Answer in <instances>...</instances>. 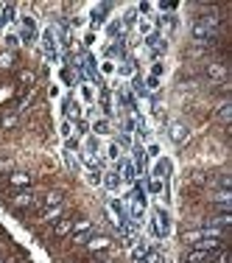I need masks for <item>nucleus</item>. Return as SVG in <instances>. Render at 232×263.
<instances>
[{"label": "nucleus", "instance_id": "nucleus-24", "mask_svg": "<svg viewBox=\"0 0 232 263\" xmlns=\"http://www.w3.org/2000/svg\"><path fill=\"white\" fill-rule=\"evenodd\" d=\"M92 132H95V135H109V121H106V118L92 121Z\"/></svg>", "mask_w": 232, "mask_h": 263}, {"label": "nucleus", "instance_id": "nucleus-14", "mask_svg": "<svg viewBox=\"0 0 232 263\" xmlns=\"http://www.w3.org/2000/svg\"><path fill=\"white\" fill-rule=\"evenodd\" d=\"M36 205L42 207V210H45V207H53V205H62V193H59V191H50V193H45L42 199H36Z\"/></svg>", "mask_w": 232, "mask_h": 263}, {"label": "nucleus", "instance_id": "nucleus-6", "mask_svg": "<svg viewBox=\"0 0 232 263\" xmlns=\"http://www.w3.org/2000/svg\"><path fill=\"white\" fill-rule=\"evenodd\" d=\"M59 219H64V202L62 205H53V207H45L42 213H39V221H45V224H56Z\"/></svg>", "mask_w": 232, "mask_h": 263}, {"label": "nucleus", "instance_id": "nucleus-21", "mask_svg": "<svg viewBox=\"0 0 232 263\" xmlns=\"http://www.w3.org/2000/svg\"><path fill=\"white\" fill-rule=\"evenodd\" d=\"M218 121H221V123H230L232 121V104H230V101H224V104L218 107Z\"/></svg>", "mask_w": 232, "mask_h": 263}, {"label": "nucleus", "instance_id": "nucleus-4", "mask_svg": "<svg viewBox=\"0 0 232 263\" xmlns=\"http://www.w3.org/2000/svg\"><path fill=\"white\" fill-rule=\"evenodd\" d=\"M193 249H199V252H207V255H213V252H221V249H224V241H221V238H202V241L193 244Z\"/></svg>", "mask_w": 232, "mask_h": 263}, {"label": "nucleus", "instance_id": "nucleus-7", "mask_svg": "<svg viewBox=\"0 0 232 263\" xmlns=\"http://www.w3.org/2000/svg\"><path fill=\"white\" fill-rule=\"evenodd\" d=\"M118 174H120V182H126V185H134V182H137V168H134V163H120Z\"/></svg>", "mask_w": 232, "mask_h": 263}, {"label": "nucleus", "instance_id": "nucleus-46", "mask_svg": "<svg viewBox=\"0 0 232 263\" xmlns=\"http://www.w3.org/2000/svg\"><path fill=\"white\" fill-rule=\"evenodd\" d=\"M3 22H6V20H3V14H0V28H3Z\"/></svg>", "mask_w": 232, "mask_h": 263}, {"label": "nucleus", "instance_id": "nucleus-23", "mask_svg": "<svg viewBox=\"0 0 232 263\" xmlns=\"http://www.w3.org/2000/svg\"><path fill=\"white\" fill-rule=\"evenodd\" d=\"M14 67V53L11 50H3L0 53V70H11Z\"/></svg>", "mask_w": 232, "mask_h": 263}, {"label": "nucleus", "instance_id": "nucleus-11", "mask_svg": "<svg viewBox=\"0 0 232 263\" xmlns=\"http://www.w3.org/2000/svg\"><path fill=\"white\" fill-rule=\"evenodd\" d=\"M213 202H216L224 213H230V207H232V191H218L216 196H213Z\"/></svg>", "mask_w": 232, "mask_h": 263}, {"label": "nucleus", "instance_id": "nucleus-9", "mask_svg": "<svg viewBox=\"0 0 232 263\" xmlns=\"http://www.w3.org/2000/svg\"><path fill=\"white\" fill-rule=\"evenodd\" d=\"M70 233H73V219H67V216L53 224V235L56 238H64V235H70Z\"/></svg>", "mask_w": 232, "mask_h": 263}, {"label": "nucleus", "instance_id": "nucleus-26", "mask_svg": "<svg viewBox=\"0 0 232 263\" xmlns=\"http://www.w3.org/2000/svg\"><path fill=\"white\" fill-rule=\"evenodd\" d=\"M137 31H140L143 36H148V34H154V25H151V20H148V17H143V20L137 22Z\"/></svg>", "mask_w": 232, "mask_h": 263}, {"label": "nucleus", "instance_id": "nucleus-8", "mask_svg": "<svg viewBox=\"0 0 232 263\" xmlns=\"http://www.w3.org/2000/svg\"><path fill=\"white\" fill-rule=\"evenodd\" d=\"M8 185H14V188H28V185H31V174H28V171H14V174L8 177Z\"/></svg>", "mask_w": 232, "mask_h": 263}, {"label": "nucleus", "instance_id": "nucleus-40", "mask_svg": "<svg viewBox=\"0 0 232 263\" xmlns=\"http://www.w3.org/2000/svg\"><path fill=\"white\" fill-rule=\"evenodd\" d=\"M101 73H104V76H112L115 73V62H104L101 64Z\"/></svg>", "mask_w": 232, "mask_h": 263}, {"label": "nucleus", "instance_id": "nucleus-38", "mask_svg": "<svg viewBox=\"0 0 232 263\" xmlns=\"http://www.w3.org/2000/svg\"><path fill=\"white\" fill-rule=\"evenodd\" d=\"M148 191H151V193H160L162 191V179H151V182H148Z\"/></svg>", "mask_w": 232, "mask_h": 263}, {"label": "nucleus", "instance_id": "nucleus-22", "mask_svg": "<svg viewBox=\"0 0 232 263\" xmlns=\"http://www.w3.org/2000/svg\"><path fill=\"white\" fill-rule=\"evenodd\" d=\"M134 168L140 171V174H146V151H143L140 146L134 149Z\"/></svg>", "mask_w": 232, "mask_h": 263}, {"label": "nucleus", "instance_id": "nucleus-31", "mask_svg": "<svg viewBox=\"0 0 232 263\" xmlns=\"http://www.w3.org/2000/svg\"><path fill=\"white\" fill-rule=\"evenodd\" d=\"M202 238H204L202 230H190V233H185V241L188 244H196V241H202Z\"/></svg>", "mask_w": 232, "mask_h": 263}, {"label": "nucleus", "instance_id": "nucleus-34", "mask_svg": "<svg viewBox=\"0 0 232 263\" xmlns=\"http://www.w3.org/2000/svg\"><path fill=\"white\" fill-rule=\"evenodd\" d=\"M20 20H22V28H25V31H36L34 17H28V14H25V17H20Z\"/></svg>", "mask_w": 232, "mask_h": 263}, {"label": "nucleus", "instance_id": "nucleus-18", "mask_svg": "<svg viewBox=\"0 0 232 263\" xmlns=\"http://www.w3.org/2000/svg\"><path fill=\"white\" fill-rule=\"evenodd\" d=\"M76 233H92V221L90 219H73V235Z\"/></svg>", "mask_w": 232, "mask_h": 263}, {"label": "nucleus", "instance_id": "nucleus-30", "mask_svg": "<svg viewBox=\"0 0 232 263\" xmlns=\"http://www.w3.org/2000/svg\"><path fill=\"white\" fill-rule=\"evenodd\" d=\"M118 76H123V78L134 76V67H132V62H120V67H118Z\"/></svg>", "mask_w": 232, "mask_h": 263}, {"label": "nucleus", "instance_id": "nucleus-17", "mask_svg": "<svg viewBox=\"0 0 232 263\" xmlns=\"http://www.w3.org/2000/svg\"><path fill=\"white\" fill-rule=\"evenodd\" d=\"M204 224H210V227H221V230H227V227L232 224V216H230V213H221V216H216V219L204 221Z\"/></svg>", "mask_w": 232, "mask_h": 263}, {"label": "nucleus", "instance_id": "nucleus-32", "mask_svg": "<svg viewBox=\"0 0 232 263\" xmlns=\"http://www.w3.org/2000/svg\"><path fill=\"white\" fill-rule=\"evenodd\" d=\"M73 129H76V123H73V121H64L62 123V137H64V140H70V137H73Z\"/></svg>", "mask_w": 232, "mask_h": 263}, {"label": "nucleus", "instance_id": "nucleus-13", "mask_svg": "<svg viewBox=\"0 0 232 263\" xmlns=\"http://www.w3.org/2000/svg\"><path fill=\"white\" fill-rule=\"evenodd\" d=\"M101 185H106L109 191H118V188H120V174H118V168L106 171V174H104V179H101Z\"/></svg>", "mask_w": 232, "mask_h": 263}, {"label": "nucleus", "instance_id": "nucleus-41", "mask_svg": "<svg viewBox=\"0 0 232 263\" xmlns=\"http://www.w3.org/2000/svg\"><path fill=\"white\" fill-rule=\"evenodd\" d=\"M162 73H165V67H162V62H154V67H151V76H154V78H160Z\"/></svg>", "mask_w": 232, "mask_h": 263}, {"label": "nucleus", "instance_id": "nucleus-42", "mask_svg": "<svg viewBox=\"0 0 232 263\" xmlns=\"http://www.w3.org/2000/svg\"><path fill=\"white\" fill-rule=\"evenodd\" d=\"M118 146H132V135H129V132H123V135H120V140H118Z\"/></svg>", "mask_w": 232, "mask_h": 263}, {"label": "nucleus", "instance_id": "nucleus-28", "mask_svg": "<svg viewBox=\"0 0 232 263\" xmlns=\"http://www.w3.org/2000/svg\"><path fill=\"white\" fill-rule=\"evenodd\" d=\"M101 179H104V174L101 171H87V185H101Z\"/></svg>", "mask_w": 232, "mask_h": 263}, {"label": "nucleus", "instance_id": "nucleus-45", "mask_svg": "<svg viewBox=\"0 0 232 263\" xmlns=\"http://www.w3.org/2000/svg\"><path fill=\"white\" fill-rule=\"evenodd\" d=\"M148 157H160V146H154V143H151V146H148Z\"/></svg>", "mask_w": 232, "mask_h": 263}, {"label": "nucleus", "instance_id": "nucleus-33", "mask_svg": "<svg viewBox=\"0 0 232 263\" xmlns=\"http://www.w3.org/2000/svg\"><path fill=\"white\" fill-rule=\"evenodd\" d=\"M64 165H67L70 171H78V160L70 154V151H64Z\"/></svg>", "mask_w": 232, "mask_h": 263}, {"label": "nucleus", "instance_id": "nucleus-19", "mask_svg": "<svg viewBox=\"0 0 232 263\" xmlns=\"http://www.w3.org/2000/svg\"><path fill=\"white\" fill-rule=\"evenodd\" d=\"M210 261V255L207 252H199V249H190L188 258H185V263H207Z\"/></svg>", "mask_w": 232, "mask_h": 263}, {"label": "nucleus", "instance_id": "nucleus-16", "mask_svg": "<svg viewBox=\"0 0 232 263\" xmlns=\"http://www.w3.org/2000/svg\"><path fill=\"white\" fill-rule=\"evenodd\" d=\"M207 76H210V78H216V81H224V78H227V67H224V64H207Z\"/></svg>", "mask_w": 232, "mask_h": 263}, {"label": "nucleus", "instance_id": "nucleus-2", "mask_svg": "<svg viewBox=\"0 0 232 263\" xmlns=\"http://www.w3.org/2000/svg\"><path fill=\"white\" fill-rule=\"evenodd\" d=\"M11 207L14 210H28V207H36V196L31 191H20L11 196Z\"/></svg>", "mask_w": 232, "mask_h": 263}, {"label": "nucleus", "instance_id": "nucleus-37", "mask_svg": "<svg viewBox=\"0 0 232 263\" xmlns=\"http://www.w3.org/2000/svg\"><path fill=\"white\" fill-rule=\"evenodd\" d=\"M34 78H36V76H34L31 70H22V73H20V81H22V84H34Z\"/></svg>", "mask_w": 232, "mask_h": 263}, {"label": "nucleus", "instance_id": "nucleus-29", "mask_svg": "<svg viewBox=\"0 0 232 263\" xmlns=\"http://www.w3.org/2000/svg\"><path fill=\"white\" fill-rule=\"evenodd\" d=\"M95 151H98V140H95V137H87V140H84V154L95 157Z\"/></svg>", "mask_w": 232, "mask_h": 263}, {"label": "nucleus", "instance_id": "nucleus-20", "mask_svg": "<svg viewBox=\"0 0 232 263\" xmlns=\"http://www.w3.org/2000/svg\"><path fill=\"white\" fill-rule=\"evenodd\" d=\"M64 115H67V121H73V118L78 121V104L73 98H64Z\"/></svg>", "mask_w": 232, "mask_h": 263}, {"label": "nucleus", "instance_id": "nucleus-43", "mask_svg": "<svg viewBox=\"0 0 232 263\" xmlns=\"http://www.w3.org/2000/svg\"><path fill=\"white\" fill-rule=\"evenodd\" d=\"M14 123H17V118H14V115H8V118H3V129H11Z\"/></svg>", "mask_w": 232, "mask_h": 263}, {"label": "nucleus", "instance_id": "nucleus-44", "mask_svg": "<svg viewBox=\"0 0 232 263\" xmlns=\"http://www.w3.org/2000/svg\"><path fill=\"white\" fill-rule=\"evenodd\" d=\"M146 84H148V90H157V84H160V78L148 76V78H146Z\"/></svg>", "mask_w": 232, "mask_h": 263}, {"label": "nucleus", "instance_id": "nucleus-25", "mask_svg": "<svg viewBox=\"0 0 232 263\" xmlns=\"http://www.w3.org/2000/svg\"><path fill=\"white\" fill-rule=\"evenodd\" d=\"M120 154H123V151H120L118 143H109V146H106V157H109L112 163H120Z\"/></svg>", "mask_w": 232, "mask_h": 263}, {"label": "nucleus", "instance_id": "nucleus-12", "mask_svg": "<svg viewBox=\"0 0 232 263\" xmlns=\"http://www.w3.org/2000/svg\"><path fill=\"white\" fill-rule=\"evenodd\" d=\"M148 252H151V244H148V241H137V244L132 247V261H134V263H140L143 258L148 255Z\"/></svg>", "mask_w": 232, "mask_h": 263}, {"label": "nucleus", "instance_id": "nucleus-36", "mask_svg": "<svg viewBox=\"0 0 232 263\" xmlns=\"http://www.w3.org/2000/svg\"><path fill=\"white\" fill-rule=\"evenodd\" d=\"M6 45H8V50H14L17 45H20V36L17 34H6Z\"/></svg>", "mask_w": 232, "mask_h": 263}, {"label": "nucleus", "instance_id": "nucleus-35", "mask_svg": "<svg viewBox=\"0 0 232 263\" xmlns=\"http://www.w3.org/2000/svg\"><path fill=\"white\" fill-rule=\"evenodd\" d=\"M90 235H92V233H76V235H73V244H78V247H81V244L90 241Z\"/></svg>", "mask_w": 232, "mask_h": 263}, {"label": "nucleus", "instance_id": "nucleus-10", "mask_svg": "<svg viewBox=\"0 0 232 263\" xmlns=\"http://www.w3.org/2000/svg\"><path fill=\"white\" fill-rule=\"evenodd\" d=\"M56 31H53V28H45L42 31V48L45 50H48V53H56Z\"/></svg>", "mask_w": 232, "mask_h": 263}, {"label": "nucleus", "instance_id": "nucleus-15", "mask_svg": "<svg viewBox=\"0 0 232 263\" xmlns=\"http://www.w3.org/2000/svg\"><path fill=\"white\" fill-rule=\"evenodd\" d=\"M168 132H171V140L174 143H185V137H188V129H185V123H171L168 126Z\"/></svg>", "mask_w": 232, "mask_h": 263}, {"label": "nucleus", "instance_id": "nucleus-5", "mask_svg": "<svg viewBox=\"0 0 232 263\" xmlns=\"http://www.w3.org/2000/svg\"><path fill=\"white\" fill-rule=\"evenodd\" d=\"M154 221H157V230H160V238L171 235V216H168V210H165V207H157Z\"/></svg>", "mask_w": 232, "mask_h": 263}, {"label": "nucleus", "instance_id": "nucleus-27", "mask_svg": "<svg viewBox=\"0 0 232 263\" xmlns=\"http://www.w3.org/2000/svg\"><path fill=\"white\" fill-rule=\"evenodd\" d=\"M168 171H171V163H168V160H160V163H157V168H154V177L162 179Z\"/></svg>", "mask_w": 232, "mask_h": 263}, {"label": "nucleus", "instance_id": "nucleus-39", "mask_svg": "<svg viewBox=\"0 0 232 263\" xmlns=\"http://www.w3.org/2000/svg\"><path fill=\"white\" fill-rule=\"evenodd\" d=\"M81 98H84L87 104L92 101V87H90V84H81Z\"/></svg>", "mask_w": 232, "mask_h": 263}, {"label": "nucleus", "instance_id": "nucleus-3", "mask_svg": "<svg viewBox=\"0 0 232 263\" xmlns=\"http://www.w3.org/2000/svg\"><path fill=\"white\" fill-rule=\"evenodd\" d=\"M90 252H109L112 249V238H106V235H90V241L84 244Z\"/></svg>", "mask_w": 232, "mask_h": 263}, {"label": "nucleus", "instance_id": "nucleus-1", "mask_svg": "<svg viewBox=\"0 0 232 263\" xmlns=\"http://www.w3.org/2000/svg\"><path fill=\"white\" fill-rule=\"evenodd\" d=\"M190 36H193L196 42H210L213 36H216V31H213L210 25H204L202 20H196L193 25H190Z\"/></svg>", "mask_w": 232, "mask_h": 263}]
</instances>
